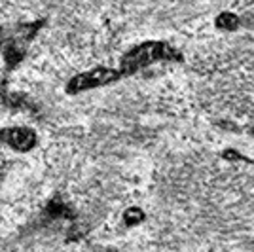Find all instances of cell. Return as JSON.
Returning <instances> with one entry per match:
<instances>
[{
  "label": "cell",
  "instance_id": "1",
  "mask_svg": "<svg viewBox=\"0 0 254 252\" xmlns=\"http://www.w3.org/2000/svg\"><path fill=\"white\" fill-rule=\"evenodd\" d=\"M159 61H173V63H180L182 61V53L175 50L171 44L161 42V40H148L135 46L133 50L122 57L120 61V74L122 76H129L135 74L142 68H146L150 64L159 63Z\"/></svg>",
  "mask_w": 254,
  "mask_h": 252
},
{
  "label": "cell",
  "instance_id": "2",
  "mask_svg": "<svg viewBox=\"0 0 254 252\" xmlns=\"http://www.w3.org/2000/svg\"><path fill=\"white\" fill-rule=\"evenodd\" d=\"M124 76L120 74V70L114 68H106V66H97L91 70H85L72 76L66 84V93L68 95H78L89 91V89H97V87H103V85H110L122 80Z\"/></svg>",
  "mask_w": 254,
  "mask_h": 252
},
{
  "label": "cell",
  "instance_id": "3",
  "mask_svg": "<svg viewBox=\"0 0 254 252\" xmlns=\"http://www.w3.org/2000/svg\"><path fill=\"white\" fill-rule=\"evenodd\" d=\"M38 144V135L31 127H0V146H8L15 152H31Z\"/></svg>",
  "mask_w": 254,
  "mask_h": 252
},
{
  "label": "cell",
  "instance_id": "4",
  "mask_svg": "<svg viewBox=\"0 0 254 252\" xmlns=\"http://www.w3.org/2000/svg\"><path fill=\"white\" fill-rule=\"evenodd\" d=\"M216 27L222 29V31H233L239 27V17L235 13H230V11H224L216 17Z\"/></svg>",
  "mask_w": 254,
  "mask_h": 252
},
{
  "label": "cell",
  "instance_id": "5",
  "mask_svg": "<svg viewBox=\"0 0 254 252\" xmlns=\"http://www.w3.org/2000/svg\"><path fill=\"white\" fill-rule=\"evenodd\" d=\"M124 220H126L127 226H135V224H140L144 220V212L138 209V207H131V209L126 210L124 214Z\"/></svg>",
  "mask_w": 254,
  "mask_h": 252
},
{
  "label": "cell",
  "instance_id": "6",
  "mask_svg": "<svg viewBox=\"0 0 254 252\" xmlns=\"http://www.w3.org/2000/svg\"><path fill=\"white\" fill-rule=\"evenodd\" d=\"M222 158L226 159V161H241V163H251V165H254V159L253 158L245 156V154L237 152V150H224Z\"/></svg>",
  "mask_w": 254,
  "mask_h": 252
},
{
  "label": "cell",
  "instance_id": "7",
  "mask_svg": "<svg viewBox=\"0 0 254 252\" xmlns=\"http://www.w3.org/2000/svg\"><path fill=\"white\" fill-rule=\"evenodd\" d=\"M251 133H253V135H254V127H253V131H251Z\"/></svg>",
  "mask_w": 254,
  "mask_h": 252
}]
</instances>
